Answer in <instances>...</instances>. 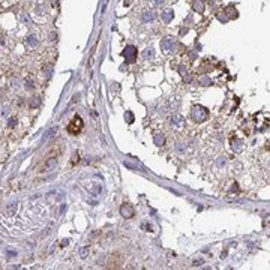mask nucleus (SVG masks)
<instances>
[{
    "label": "nucleus",
    "instance_id": "nucleus-1",
    "mask_svg": "<svg viewBox=\"0 0 270 270\" xmlns=\"http://www.w3.org/2000/svg\"><path fill=\"white\" fill-rule=\"evenodd\" d=\"M83 129H84V122H83V119L80 117V116H75V117L71 120V123L68 125V132H69L71 135H77V134H80Z\"/></svg>",
    "mask_w": 270,
    "mask_h": 270
},
{
    "label": "nucleus",
    "instance_id": "nucleus-2",
    "mask_svg": "<svg viewBox=\"0 0 270 270\" xmlns=\"http://www.w3.org/2000/svg\"><path fill=\"white\" fill-rule=\"evenodd\" d=\"M192 117H194L197 122H204V120H207V117H209V111L206 110L204 107H195L194 110H192Z\"/></svg>",
    "mask_w": 270,
    "mask_h": 270
},
{
    "label": "nucleus",
    "instance_id": "nucleus-3",
    "mask_svg": "<svg viewBox=\"0 0 270 270\" xmlns=\"http://www.w3.org/2000/svg\"><path fill=\"white\" fill-rule=\"evenodd\" d=\"M123 57H125L128 62H129V63L135 62V60H137V48L132 47V45H128V47L123 50Z\"/></svg>",
    "mask_w": 270,
    "mask_h": 270
},
{
    "label": "nucleus",
    "instance_id": "nucleus-4",
    "mask_svg": "<svg viewBox=\"0 0 270 270\" xmlns=\"http://www.w3.org/2000/svg\"><path fill=\"white\" fill-rule=\"evenodd\" d=\"M120 213H122V216L123 218H132L134 215H135V210H134V207L129 204V203H125V204H122V207H120Z\"/></svg>",
    "mask_w": 270,
    "mask_h": 270
},
{
    "label": "nucleus",
    "instance_id": "nucleus-5",
    "mask_svg": "<svg viewBox=\"0 0 270 270\" xmlns=\"http://www.w3.org/2000/svg\"><path fill=\"white\" fill-rule=\"evenodd\" d=\"M173 45H174V36H167L161 41V47L164 51H168L170 48H173Z\"/></svg>",
    "mask_w": 270,
    "mask_h": 270
},
{
    "label": "nucleus",
    "instance_id": "nucleus-6",
    "mask_svg": "<svg viewBox=\"0 0 270 270\" xmlns=\"http://www.w3.org/2000/svg\"><path fill=\"white\" fill-rule=\"evenodd\" d=\"M156 18V14L155 11H144L143 15H141V20H143V23H150Z\"/></svg>",
    "mask_w": 270,
    "mask_h": 270
},
{
    "label": "nucleus",
    "instance_id": "nucleus-7",
    "mask_svg": "<svg viewBox=\"0 0 270 270\" xmlns=\"http://www.w3.org/2000/svg\"><path fill=\"white\" fill-rule=\"evenodd\" d=\"M174 18V11L173 9H167V11H164L162 12V21L164 23H171V20Z\"/></svg>",
    "mask_w": 270,
    "mask_h": 270
},
{
    "label": "nucleus",
    "instance_id": "nucleus-8",
    "mask_svg": "<svg viewBox=\"0 0 270 270\" xmlns=\"http://www.w3.org/2000/svg\"><path fill=\"white\" fill-rule=\"evenodd\" d=\"M171 123L176 128H183L185 126V120H183L182 116H173V117H171Z\"/></svg>",
    "mask_w": 270,
    "mask_h": 270
},
{
    "label": "nucleus",
    "instance_id": "nucleus-9",
    "mask_svg": "<svg viewBox=\"0 0 270 270\" xmlns=\"http://www.w3.org/2000/svg\"><path fill=\"white\" fill-rule=\"evenodd\" d=\"M26 44H27V45H29L30 48L36 47V45H38V39L35 38V35H30V36L27 38V39H26Z\"/></svg>",
    "mask_w": 270,
    "mask_h": 270
},
{
    "label": "nucleus",
    "instance_id": "nucleus-10",
    "mask_svg": "<svg viewBox=\"0 0 270 270\" xmlns=\"http://www.w3.org/2000/svg\"><path fill=\"white\" fill-rule=\"evenodd\" d=\"M153 56H155V50H153V48H146V50L143 51V57H144L146 60L152 59Z\"/></svg>",
    "mask_w": 270,
    "mask_h": 270
},
{
    "label": "nucleus",
    "instance_id": "nucleus-11",
    "mask_svg": "<svg viewBox=\"0 0 270 270\" xmlns=\"http://www.w3.org/2000/svg\"><path fill=\"white\" fill-rule=\"evenodd\" d=\"M56 164H57V161H56V159H50V161L44 165V168H42V170H44V171H48V170H51V168H54V165H56Z\"/></svg>",
    "mask_w": 270,
    "mask_h": 270
},
{
    "label": "nucleus",
    "instance_id": "nucleus-12",
    "mask_svg": "<svg viewBox=\"0 0 270 270\" xmlns=\"http://www.w3.org/2000/svg\"><path fill=\"white\" fill-rule=\"evenodd\" d=\"M194 9L197 12H204V3H203V0H198V2L194 3Z\"/></svg>",
    "mask_w": 270,
    "mask_h": 270
},
{
    "label": "nucleus",
    "instance_id": "nucleus-13",
    "mask_svg": "<svg viewBox=\"0 0 270 270\" xmlns=\"http://www.w3.org/2000/svg\"><path fill=\"white\" fill-rule=\"evenodd\" d=\"M164 141H165L164 135H161V134H156V135H155V144H156V146H162Z\"/></svg>",
    "mask_w": 270,
    "mask_h": 270
},
{
    "label": "nucleus",
    "instance_id": "nucleus-14",
    "mask_svg": "<svg viewBox=\"0 0 270 270\" xmlns=\"http://www.w3.org/2000/svg\"><path fill=\"white\" fill-rule=\"evenodd\" d=\"M56 131H57V128H51V129H50V131H48V132H47V134L44 135V138H42V141H45V140H48V138H50L51 135H53V134H54Z\"/></svg>",
    "mask_w": 270,
    "mask_h": 270
},
{
    "label": "nucleus",
    "instance_id": "nucleus-15",
    "mask_svg": "<svg viewBox=\"0 0 270 270\" xmlns=\"http://www.w3.org/2000/svg\"><path fill=\"white\" fill-rule=\"evenodd\" d=\"M125 119H128V123H132V122H134V114H132L131 111L125 113Z\"/></svg>",
    "mask_w": 270,
    "mask_h": 270
},
{
    "label": "nucleus",
    "instance_id": "nucleus-16",
    "mask_svg": "<svg viewBox=\"0 0 270 270\" xmlns=\"http://www.w3.org/2000/svg\"><path fill=\"white\" fill-rule=\"evenodd\" d=\"M39 102H41L39 96H35V98L32 99V102H30V107H38V105H39Z\"/></svg>",
    "mask_w": 270,
    "mask_h": 270
},
{
    "label": "nucleus",
    "instance_id": "nucleus-17",
    "mask_svg": "<svg viewBox=\"0 0 270 270\" xmlns=\"http://www.w3.org/2000/svg\"><path fill=\"white\" fill-rule=\"evenodd\" d=\"M150 3H152L153 6H159V5L164 3V0H150Z\"/></svg>",
    "mask_w": 270,
    "mask_h": 270
},
{
    "label": "nucleus",
    "instance_id": "nucleus-18",
    "mask_svg": "<svg viewBox=\"0 0 270 270\" xmlns=\"http://www.w3.org/2000/svg\"><path fill=\"white\" fill-rule=\"evenodd\" d=\"M26 89H33V81L32 80H26Z\"/></svg>",
    "mask_w": 270,
    "mask_h": 270
},
{
    "label": "nucleus",
    "instance_id": "nucleus-19",
    "mask_svg": "<svg viewBox=\"0 0 270 270\" xmlns=\"http://www.w3.org/2000/svg\"><path fill=\"white\" fill-rule=\"evenodd\" d=\"M87 251H89V248H83V249H81V252H80V257H81V258H84V257L87 255Z\"/></svg>",
    "mask_w": 270,
    "mask_h": 270
},
{
    "label": "nucleus",
    "instance_id": "nucleus-20",
    "mask_svg": "<svg viewBox=\"0 0 270 270\" xmlns=\"http://www.w3.org/2000/svg\"><path fill=\"white\" fill-rule=\"evenodd\" d=\"M21 20H23L24 23H27V24H30V23H32V21L29 20V17H27V15H26V14H24V15H21Z\"/></svg>",
    "mask_w": 270,
    "mask_h": 270
},
{
    "label": "nucleus",
    "instance_id": "nucleus-21",
    "mask_svg": "<svg viewBox=\"0 0 270 270\" xmlns=\"http://www.w3.org/2000/svg\"><path fill=\"white\" fill-rule=\"evenodd\" d=\"M14 125H15V119H11V120H9V123H8V126H9V128H12Z\"/></svg>",
    "mask_w": 270,
    "mask_h": 270
}]
</instances>
